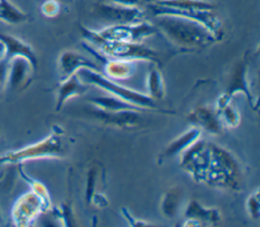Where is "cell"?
<instances>
[{"instance_id": "cell-15", "label": "cell", "mask_w": 260, "mask_h": 227, "mask_svg": "<svg viewBox=\"0 0 260 227\" xmlns=\"http://www.w3.org/2000/svg\"><path fill=\"white\" fill-rule=\"evenodd\" d=\"M153 3L175 9L213 10L214 4L206 0H156Z\"/></svg>"}, {"instance_id": "cell-1", "label": "cell", "mask_w": 260, "mask_h": 227, "mask_svg": "<svg viewBox=\"0 0 260 227\" xmlns=\"http://www.w3.org/2000/svg\"><path fill=\"white\" fill-rule=\"evenodd\" d=\"M153 16L157 33L179 51L194 52L218 41L207 27L196 20L171 14Z\"/></svg>"}, {"instance_id": "cell-26", "label": "cell", "mask_w": 260, "mask_h": 227, "mask_svg": "<svg viewBox=\"0 0 260 227\" xmlns=\"http://www.w3.org/2000/svg\"><path fill=\"white\" fill-rule=\"evenodd\" d=\"M5 54H6V51H5V47L3 45V43L0 41V61L5 59Z\"/></svg>"}, {"instance_id": "cell-17", "label": "cell", "mask_w": 260, "mask_h": 227, "mask_svg": "<svg viewBox=\"0 0 260 227\" xmlns=\"http://www.w3.org/2000/svg\"><path fill=\"white\" fill-rule=\"evenodd\" d=\"M149 96L151 98L160 99L165 93V83L164 78L161 76L160 71L156 67L155 64L150 68L148 73V81H147Z\"/></svg>"}, {"instance_id": "cell-12", "label": "cell", "mask_w": 260, "mask_h": 227, "mask_svg": "<svg viewBox=\"0 0 260 227\" xmlns=\"http://www.w3.org/2000/svg\"><path fill=\"white\" fill-rule=\"evenodd\" d=\"M90 101L99 109L106 110V111H120V110H127V109H133V110H139V111L143 110V108L135 106L116 96L92 97L90 98Z\"/></svg>"}, {"instance_id": "cell-4", "label": "cell", "mask_w": 260, "mask_h": 227, "mask_svg": "<svg viewBox=\"0 0 260 227\" xmlns=\"http://www.w3.org/2000/svg\"><path fill=\"white\" fill-rule=\"evenodd\" d=\"M31 186L32 191L18 198L12 208L11 217L17 226L28 225L49 207V197L45 186L37 181H31Z\"/></svg>"}, {"instance_id": "cell-13", "label": "cell", "mask_w": 260, "mask_h": 227, "mask_svg": "<svg viewBox=\"0 0 260 227\" xmlns=\"http://www.w3.org/2000/svg\"><path fill=\"white\" fill-rule=\"evenodd\" d=\"M190 120L205 131L210 133H218L220 130L217 116L209 108H198L190 117Z\"/></svg>"}, {"instance_id": "cell-7", "label": "cell", "mask_w": 260, "mask_h": 227, "mask_svg": "<svg viewBox=\"0 0 260 227\" xmlns=\"http://www.w3.org/2000/svg\"><path fill=\"white\" fill-rule=\"evenodd\" d=\"M93 14L109 25L135 23L144 20V12L139 7H127L107 1L95 5Z\"/></svg>"}, {"instance_id": "cell-9", "label": "cell", "mask_w": 260, "mask_h": 227, "mask_svg": "<svg viewBox=\"0 0 260 227\" xmlns=\"http://www.w3.org/2000/svg\"><path fill=\"white\" fill-rule=\"evenodd\" d=\"M59 68L62 75V80L75 74L81 68H89L99 71V66L88 58L77 52L65 51L59 58Z\"/></svg>"}, {"instance_id": "cell-23", "label": "cell", "mask_w": 260, "mask_h": 227, "mask_svg": "<svg viewBox=\"0 0 260 227\" xmlns=\"http://www.w3.org/2000/svg\"><path fill=\"white\" fill-rule=\"evenodd\" d=\"M248 210L251 214V216L255 219H258L259 217V198H258V192L251 196L248 200Z\"/></svg>"}, {"instance_id": "cell-3", "label": "cell", "mask_w": 260, "mask_h": 227, "mask_svg": "<svg viewBox=\"0 0 260 227\" xmlns=\"http://www.w3.org/2000/svg\"><path fill=\"white\" fill-rule=\"evenodd\" d=\"M78 78L85 84H91L109 91L113 96L123 99L141 108H155V101L149 95L128 89L116 83L114 80L104 76L96 70L81 68L76 72Z\"/></svg>"}, {"instance_id": "cell-10", "label": "cell", "mask_w": 260, "mask_h": 227, "mask_svg": "<svg viewBox=\"0 0 260 227\" xmlns=\"http://www.w3.org/2000/svg\"><path fill=\"white\" fill-rule=\"evenodd\" d=\"M0 41L5 47V59H10L15 56H22L30 60L35 66L38 65L37 56L32 48L24 41L7 33H0Z\"/></svg>"}, {"instance_id": "cell-8", "label": "cell", "mask_w": 260, "mask_h": 227, "mask_svg": "<svg viewBox=\"0 0 260 227\" xmlns=\"http://www.w3.org/2000/svg\"><path fill=\"white\" fill-rule=\"evenodd\" d=\"M36 69L37 66L25 57L15 56L7 59L6 88L11 91L25 89L31 82Z\"/></svg>"}, {"instance_id": "cell-14", "label": "cell", "mask_w": 260, "mask_h": 227, "mask_svg": "<svg viewBox=\"0 0 260 227\" xmlns=\"http://www.w3.org/2000/svg\"><path fill=\"white\" fill-rule=\"evenodd\" d=\"M27 19L28 14L9 0H0V21L7 24H19Z\"/></svg>"}, {"instance_id": "cell-11", "label": "cell", "mask_w": 260, "mask_h": 227, "mask_svg": "<svg viewBox=\"0 0 260 227\" xmlns=\"http://www.w3.org/2000/svg\"><path fill=\"white\" fill-rule=\"evenodd\" d=\"M87 89H88V85L83 83L78 78L76 73L62 80L58 88V99H57L56 109L59 110L66 100H68L73 96L83 94L85 91H87Z\"/></svg>"}, {"instance_id": "cell-24", "label": "cell", "mask_w": 260, "mask_h": 227, "mask_svg": "<svg viewBox=\"0 0 260 227\" xmlns=\"http://www.w3.org/2000/svg\"><path fill=\"white\" fill-rule=\"evenodd\" d=\"M7 80V59L0 61V94L6 88Z\"/></svg>"}, {"instance_id": "cell-28", "label": "cell", "mask_w": 260, "mask_h": 227, "mask_svg": "<svg viewBox=\"0 0 260 227\" xmlns=\"http://www.w3.org/2000/svg\"><path fill=\"white\" fill-rule=\"evenodd\" d=\"M1 221H2V218H1V213H0V223H1Z\"/></svg>"}, {"instance_id": "cell-6", "label": "cell", "mask_w": 260, "mask_h": 227, "mask_svg": "<svg viewBox=\"0 0 260 227\" xmlns=\"http://www.w3.org/2000/svg\"><path fill=\"white\" fill-rule=\"evenodd\" d=\"M63 152L61 137L59 134H52L44 140L26 146L24 148L7 152L10 164L20 163L26 160L56 157Z\"/></svg>"}, {"instance_id": "cell-21", "label": "cell", "mask_w": 260, "mask_h": 227, "mask_svg": "<svg viewBox=\"0 0 260 227\" xmlns=\"http://www.w3.org/2000/svg\"><path fill=\"white\" fill-rule=\"evenodd\" d=\"M41 9L43 14L47 17H54L58 14L60 7L57 0H47L43 3Z\"/></svg>"}, {"instance_id": "cell-19", "label": "cell", "mask_w": 260, "mask_h": 227, "mask_svg": "<svg viewBox=\"0 0 260 227\" xmlns=\"http://www.w3.org/2000/svg\"><path fill=\"white\" fill-rule=\"evenodd\" d=\"M179 201H180V194L177 188L171 190L169 193H167L162 201L164 213L169 217H173L177 212Z\"/></svg>"}, {"instance_id": "cell-2", "label": "cell", "mask_w": 260, "mask_h": 227, "mask_svg": "<svg viewBox=\"0 0 260 227\" xmlns=\"http://www.w3.org/2000/svg\"><path fill=\"white\" fill-rule=\"evenodd\" d=\"M80 31L87 44L95 49L100 54L109 59L125 61H148L156 66H160L158 54L151 48L141 43L111 42L103 40L98 31L81 26Z\"/></svg>"}, {"instance_id": "cell-18", "label": "cell", "mask_w": 260, "mask_h": 227, "mask_svg": "<svg viewBox=\"0 0 260 227\" xmlns=\"http://www.w3.org/2000/svg\"><path fill=\"white\" fill-rule=\"evenodd\" d=\"M186 216H188L190 219L189 220H205V221H218L219 216L218 212L215 210H205L203 209L197 202H191L187 212Z\"/></svg>"}, {"instance_id": "cell-5", "label": "cell", "mask_w": 260, "mask_h": 227, "mask_svg": "<svg viewBox=\"0 0 260 227\" xmlns=\"http://www.w3.org/2000/svg\"><path fill=\"white\" fill-rule=\"evenodd\" d=\"M98 33L105 41L141 43L144 39L157 33V30L154 24L142 20L135 23L109 25Z\"/></svg>"}, {"instance_id": "cell-25", "label": "cell", "mask_w": 260, "mask_h": 227, "mask_svg": "<svg viewBox=\"0 0 260 227\" xmlns=\"http://www.w3.org/2000/svg\"><path fill=\"white\" fill-rule=\"evenodd\" d=\"M0 163H3V164H10V161H9V157L7 155V153L3 154L0 156Z\"/></svg>"}, {"instance_id": "cell-27", "label": "cell", "mask_w": 260, "mask_h": 227, "mask_svg": "<svg viewBox=\"0 0 260 227\" xmlns=\"http://www.w3.org/2000/svg\"><path fill=\"white\" fill-rule=\"evenodd\" d=\"M8 165V164H3V163H0V182L4 179V176H5V173H4V168L5 166Z\"/></svg>"}, {"instance_id": "cell-16", "label": "cell", "mask_w": 260, "mask_h": 227, "mask_svg": "<svg viewBox=\"0 0 260 227\" xmlns=\"http://www.w3.org/2000/svg\"><path fill=\"white\" fill-rule=\"evenodd\" d=\"M200 136V130L199 129H192L186 133H184L182 136L177 138L175 141H173L166 149V151L162 154V157H170L178 152L182 151L183 149L187 148L189 145H192Z\"/></svg>"}, {"instance_id": "cell-20", "label": "cell", "mask_w": 260, "mask_h": 227, "mask_svg": "<svg viewBox=\"0 0 260 227\" xmlns=\"http://www.w3.org/2000/svg\"><path fill=\"white\" fill-rule=\"evenodd\" d=\"M223 119L226 122V124H229L232 127H235L238 125L239 123V115L237 112V110L230 104H225L222 108H220Z\"/></svg>"}, {"instance_id": "cell-22", "label": "cell", "mask_w": 260, "mask_h": 227, "mask_svg": "<svg viewBox=\"0 0 260 227\" xmlns=\"http://www.w3.org/2000/svg\"><path fill=\"white\" fill-rule=\"evenodd\" d=\"M104 1L122 5V6H127V7H139V8H141L142 6H147L149 3L153 2V0H104Z\"/></svg>"}]
</instances>
